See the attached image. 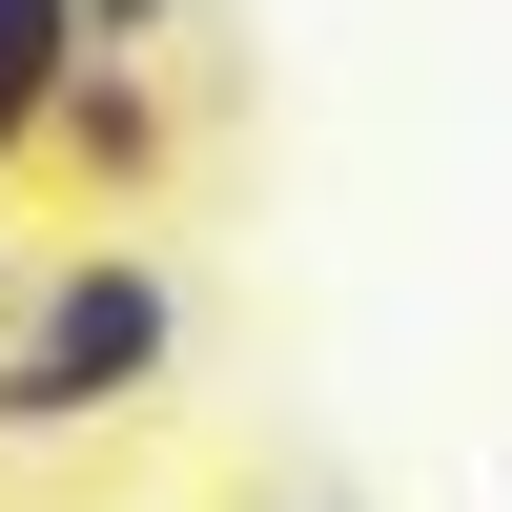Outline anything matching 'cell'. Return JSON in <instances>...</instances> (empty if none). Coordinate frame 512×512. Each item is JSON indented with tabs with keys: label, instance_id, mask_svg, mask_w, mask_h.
Here are the masks:
<instances>
[{
	"label": "cell",
	"instance_id": "3",
	"mask_svg": "<svg viewBox=\"0 0 512 512\" xmlns=\"http://www.w3.org/2000/svg\"><path fill=\"white\" fill-rule=\"evenodd\" d=\"M82 82V0H0V185L41 164V103Z\"/></svg>",
	"mask_w": 512,
	"mask_h": 512
},
{
	"label": "cell",
	"instance_id": "2",
	"mask_svg": "<svg viewBox=\"0 0 512 512\" xmlns=\"http://www.w3.org/2000/svg\"><path fill=\"white\" fill-rule=\"evenodd\" d=\"M185 144H205V103H185V82H164V62H123V41H82V82L41 103V164H21V185L62 205V226H144V205L185 185Z\"/></svg>",
	"mask_w": 512,
	"mask_h": 512
},
{
	"label": "cell",
	"instance_id": "4",
	"mask_svg": "<svg viewBox=\"0 0 512 512\" xmlns=\"http://www.w3.org/2000/svg\"><path fill=\"white\" fill-rule=\"evenodd\" d=\"M82 41H123V62H164V41H185V0H82Z\"/></svg>",
	"mask_w": 512,
	"mask_h": 512
},
{
	"label": "cell",
	"instance_id": "1",
	"mask_svg": "<svg viewBox=\"0 0 512 512\" xmlns=\"http://www.w3.org/2000/svg\"><path fill=\"white\" fill-rule=\"evenodd\" d=\"M164 369H185V267H164L144 226L41 246L21 308H0V451H82V431H123Z\"/></svg>",
	"mask_w": 512,
	"mask_h": 512
}]
</instances>
